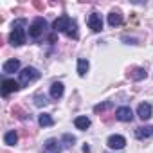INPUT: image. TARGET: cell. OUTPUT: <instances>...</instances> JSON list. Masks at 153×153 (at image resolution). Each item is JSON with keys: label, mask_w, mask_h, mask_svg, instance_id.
I'll use <instances>...</instances> for the list:
<instances>
[{"label": "cell", "mask_w": 153, "mask_h": 153, "mask_svg": "<svg viewBox=\"0 0 153 153\" xmlns=\"http://www.w3.org/2000/svg\"><path fill=\"white\" fill-rule=\"evenodd\" d=\"M13 115L18 117V119H25V117H27V114H25L20 106H13Z\"/></svg>", "instance_id": "23"}, {"label": "cell", "mask_w": 153, "mask_h": 153, "mask_svg": "<svg viewBox=\"0 0 153 153\" xmlns=\"http://www.w3.org/2000/svg\"><path fill=\"white\" fill-rule=\"evenodd\" d=\"M22 87H20V83H16L15 79H4L2 81V94L4 96H9L11 92H18Z\"/></svg>", "instance_id": "7"}, {"label": "cell", "mask_w": 153, "mask_h": 153, "mask_svg": "<svg viewBox=\"0 0 153 153\" xmlns=\"http://www.w3.org/2000/svg\"><path fill=\"white\" fill-rule=\"evenodd\" d=\"M65 34H67L68 38H74V40L78 38V24H76L74 20L70 22V25H68V29H67V33H65Z\"/></svg>", "instance_id": "20"}, {"label": "cell", "mask_w": 153, "mask_h": 153, "mask_svg": "<svg viewBox=\"0 0 153 153\" xmlns=\"http://www.w3.org/2000/svg\"><path fill=\"white\" fill-rule=\"evenodd\" d=\"M115 119H119L121 123H130V121L133 119V112H131V108H130V106H121V108H117V112H115Z\"/></svg>", "instance_id": "5"}, {"label": "cell", "mask_w": 153, "mask_h": 153, "mask_svg": "<svg viewBox=\"0 0 153 153\" xmlns=\"http://www.w3.org/2000/svg\"><path fill=\"white\" fill-rule=\"evenodd\" d=\"M25 25H27V20H25V18H18V20L13 22V31H11V34H9L11 45L18 47V45H22V43H25V29H24Z\"/></svg>", "instance_id": "1"}, {"label": "cell", "mask_w": 153, "mask_h": 153, "mask_svg": "<svg viewBox=\"0 0 153 153\" xmlns=\"http://www.w3.org/2000/svg\"><path fill=\"white\" fill-rule=\"evenodd\" d=\"M61 142L58 139H49L43 144V153H61Z\"/></svg>", "instance_id": "9"}, {"label": "cell", "mask_w": 153, "mask_h": 153, "mask_svg": "<svg viewBox=\"0 0 153 153\" xmlns=\"http://www.w3.org/2000/svg\"><path fill=\"white\" fill-rule=\"evenodd\" d=\"M108 108H112V101H105V103H101V105H96V106H94V112L99 114V112H105V110H108Z\"/></svg>", "instance_id": "21"}, {"label": "cell", "mask_w": 153, "mask_h": 153, "mask_svg": "<svg viewBox=\"0 0 153 153\" xmlns=\"http://www.w3.org/2000/svg\"><path fill=\"white\" fill-rule=\"evenodd\" d=\"M106 144H108V148H112V149H123V148L126 146V139H124L123 135H110L108 140H106Z\"/></svg>", "instance_id": "6"}, {"label": "cell", "mask_w": 153, "mask_h": 153, "mask_svg": "<svg viewBox=\"0 0 153 153\" xmlns=\"http://www.w3.org/2000/svg\"><path fill=\"white\" fill-rule=\"evenodd\" d=\"M83 151H85V153H88V151H90V146H87V144H85V146H83Z\"/></svg>", "instance_id": "27"}, {"label": "cell", "mask_w": 153, "mask_h": 153, "mask_svg": "<svg viewBox=\"0 0 153 153\" xmlns=\"http://www.w3.org/2000/svg\"><path fill=\"white\" fill-rule=\"evenodd\" d=\"M151 114H153V110H151V105H149V103H140V105H139V108H137L139 119L148 121V119L151 117Z\"/></svg>", "instance_id": "10"}, {"label": "cell", "mask_w": 153, "mask_h": 153, "mask_svg": "<svg viewBox=\"0 0 153 153\" xmlns=\"http://www.w3.org/2000/svg\"><path fill=\"white\" fill-rule=\"evenodd\" d=\"M45 27H47V22H45L43 18H40V16L34 18L33 24L29 25V36H31V38H40V36L43 34Z\"/></svg>", "instance_id": "3"}, {"label": "cell", "mask_w": 153, "mask_h": 153, "mask_svg": "<svg viewBox=\"0 0 153 153\" xmlns=\"http://www.w3.org/2000/svg\"><path fill=\"white\" fill-rule=\"evenodd\" d=\"M38 123H40V126H52V124H54V119H52L49 114H42V115L38 117Z\"/></svg>", "instance_id": "19"}, {"label": "cell", "mask_w": 153, "mask_h": 153, "mask_svg": "<svg viewBox=\"0 0 153 153\" xmlns=\"http://www.w3.org/2000/svg\"><path fill=\"white\" fill-rule=\"evenodd\" d=\"M87 22H88V27H90L94 33H101V29H103V20H101V16H99L97 13H92Z\"/></svg>", "instance_id": "8"}, {"label": "cell", "mask_w": 153, "mask_h": 153, "mask_svg": "<svg viewBox=\"0 0 153 153\" xmlns=\"http://www.w3.org/2000/svg\"><path fill=\"white\" fill-rule=\"evenodd\" d=\"M74 124H76V128H78V130H87L90 126V119L87 115H79V117L74 119Z\"/></svg>", "instance_id": "16"}, {"label": "cell", "mask_w": 153, "mask_h": 153, "mask_svg": "<svg viewBox=\"0 0 153 153\" xmlns=\"http://www.w3.org/2000/svg\"><path fill=\"white\" fill-rule=\"evenodd\" d=\"M70 22H72V18H68V16L63 15V16H59V18H56V20L52 22V29H54L56 33H67Z\"/></svg>", "instance_id": "4"}, {"label": "cell", "mask_w": 153, "mask_h": 153, "mask_svg": "<svg viewBox=\"0 0 153 153\" xmlns=\"http://www.w3.org/2000/svg\"><path fill=\"white\" fill-rule=\"evenodd\" d=\"M34 105H36V106H45V105H47V97L42 96V94H36V96H34Z\"/></svg>", "instance_id": "22"}, {"label": "cell", "mask_w": 153, "mask_h": 153, "mask_svg": "<svg viewBox=\"0 0 153 153\" xmlns=\"http://www.w3.org/2000/svg\"><path fill=\"white\" fill-rule=\"evenodd\" d=\"M4 142H6L7 146H15V144L18 142V133H16L15 130H11V131H7V133L4 135Z\"/></svg>", "instance_id": "17"}, {"label": "cell", "mask_w": 153, "mask_h": 153, "mask_svg": "<svg viewBox=\"0 0 153 153\" xmlns=\"http://www.w3.org/2000/svg\"><path fill=\"white\" fill-rule=\"evenodd\" d=\"M34 7H36V9H43V4H42V2H34Z\"/></svg>", "instance_id": "25"}, {"label": "cell", "mask_w": 153, "mask_h": 153, "mask_svg": "<svg viewBox=\"0 0 153 153\" xmlns=\"http://www.w3.org/2000/svg\"><path fill=\"white\" fill-rule=\"evenodd\" d=\"M87 72H88V61L85 58H79L78 59V74L83 78V76H87Z\"/></svg>", "instance_id": "18"}, {"label": "cell", "mask_w": 153, "mask_h": 153, "mask_svg": "<svg viewBox=\"0 0 153 153\" xmlns=\"http://www.w3.org/2000/svg\"><path fill=\"white\" fill-rule=\"evenodd\" d=\"M123 42H130V43H135V40H133V38H126V36L123 38Z\"/></svg>", "instance_id": "26"}, {"label": "cell", "mask_w": 153, "mask_h": 153, "mask_svg": "<svg viewBox=\"0 0 153 153\" xmlns=\"http://www.w3.org/2000/svg\"><path fill=\"white\" fill-rule=\"evenodd\" d=\"M146 70L142 68V67H133V68H130V72H128V78H131L133 81H140V79H146Z\"/></svg>", "instance_id": "11"}, {"label": "cell", "mask_w": 153, "mask_h": 153, "mask_svg": "<svg viewBox=\"0 0 153 153\" xmlns=\"http://www.w3.org/2000/svg\"><path fill=\"white\" fill-rule=\"evenodd\" d=\"M135 137L140 139V140L153 137V126H139V128H135Z\"/></svg>", "instance_id": "12"}, {"label": "cell", "mask_w": 153, "mask_h": 153, "mask_svg": "<svg viewBox=\"0 0 153 153\" xmlns=\"http://www.w3.org/2000/svg\"><path fill=\"white\" fill-rule=\"evenodd\" d=\"M2 68H4V72H6V74L16 72V70L20 68V61H18V59H15V58H13V59H7V61L4 63V67H2Z\"/></svg>", "instance_id": "15"}, {"label": "cell", "mask_w": 153, "mask_h": 153, "mask_svg": "<svg viewBox=\"0 0 153 153\" xmlns=\"http://www.w3.org/2000/svg\"><path fill=\"white\" fill-rule=\"evenodd\" d=\"M63 142H65V146H74V142H76V137L74 135H70V133H65L63 135Z\"/></svg>", "instance_id": "24"}, {"label": "cell", "mask_w": 153, "mask_h": 153, "mask_svg": "<svg viewBox=\"0 0 153 153\" xmlns=\"http://www.w3.org/2000/svg\"><path fill=\"white\" fill-rule=\"evenodd\" d=\"M63 83L61 81H54L52 85H51V97L52 99H59L61 96H63Z\"/></svg>", "instance_id": "14"}, {"label": "cell", "mask_w": 153, "mask_h": 153, "mask_svg": "<svg viewBox=\"0 0 153 153\" xmlns=\"http://www.w3.org/2000/svg\"><path fill=\"white\" fill-rule=\"evenodd\" d=\"M108 24H110L112 27H117V25H121V24H123V13H121L119 9H114V11H110V15H108Z\"/></svg>", "instance_id": "13"}, {"label": "cell", "mask_w": 153, "mask_h": 153, "mask_svg": "<svg viewBox=\"0 0 153 153\" xmlns=\"http://www.w3.org/2000/svg\"><path fill=\"white\" fill-rule=\"evenodd\" d=\"M40 78V72L34 68V67H25L22 72H20V85H29V83H33V81H36Z\"/></svg>", "instance_id": "2"}]
</instances>
